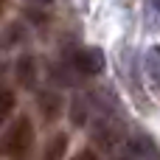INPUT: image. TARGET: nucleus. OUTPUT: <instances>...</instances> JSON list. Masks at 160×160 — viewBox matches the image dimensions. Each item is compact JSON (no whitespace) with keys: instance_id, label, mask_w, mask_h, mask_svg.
Segmentation results:
<instances>
[{"instance_id":"9b49d317","label":"nucleus","mask_w":160,"mask_h":160,"mask_svg":"<svg viewBox=\"0 0 160 160\" xmlns=\"http://www.w3.org/2000/svg\"><path fill=\"white\" fill-rule=\"evenodd\" d=\"M70 160H98V155H96L93 149H82L79 155H73V158H70Z\"/></svg>"},{"instance_id":"0eeeda50","label":"nucleus","mask_w":160,"mask_h":160,"mask_svg":"<svg viewBox=\"0 0 160 160\" xmlns=\"http://www.w3.org/2000/svg\"><path fill=\"white\" fill-rule=\"evenodd\" d=\"M65 152H68V135H65V132H56V135L48 141V146H45V152H42V160H62Z\"/></svg>"},{"instance_id":"6e6552de","label":"nucleus","mask_w":160,"mask_h":160,"mask_svg":"<svg viewBox=\"0 0 160 160\" xmlns=\"http://www.w3.org/2000/svg\"><path fill=\"white\" fill-rule=\"evenodd\" d=\"M70 121H73V127H84L87 124V98H73V104H70Z\"/></svg>"},{"instance_id":"7ed1b4c3","label":"nucleus","mask_w":160,"mask_h":160,"mask_svg":"<svg viewBox=\"0 0 160 160\" xmlns=\"http://www.w3.org/2000/svg\"><path fill=\"white\" fill-rule=\"evenodd\" d=\"M14 79L22 90H34V84H37V59H34V53H20L17 56Z\"/></svg>"},{"instance_id":"f03ea898","label":"nucleus","mask_w":160,"mask_h":160,"mask_svg":"<svg viewBox=\"0 0 160 160\" xmlns=\"http://www.w3.org/2000/svg\"><path fill=\"white\" fill-rule=\"evenodd\" d=\"M70 68L79 73V76H101L104 68H107V59H104V51L96 48V45H84V48H76L70 53Z\"/></svg>"},{"instance_id":"9d476101","label":"nucleus","mask_w":160,"mask_h":160,"mask_svg":"<svg viewBox=\"0 0 160 160\" xmlns=\"http://www.w3.org/2000/svg\"><path fill=\"white\" fill-rule=\"evenodd\" d=\"M25 17H28L31 22H37V25H45V22H48V14H45L42 8H37V6L25 8Z\"/></svg>"},{"instance_id":"39448f33","label":"nucleus","mask_w":160,"mask_h":160,"mask_svg":"<svg viewBox=\"0 0 160 160\" xmlns=\"http://www.w3.org/2000/svg\"><path fill=\"white\" fill-rule=\"evenodd\" d=\"M22 39H25V22L14 20V22H8V25L3 28V34H0V51H11V48H17Z\"/></svg>"},{"instance_id":"423d86ee","label":"nucleus","mask_w":160,"mask_h":160,"mask_svg":"<svg viewBox=\"0 0 160 160\" xmlns=\"http://www.w3.org/2000/svg\"><path fill=\"white\" fill-rule=\"evenodd\" d=\"M146 76L152 82V87L160 93V45H152L146 51Z\"/></svg>"},{"instance_id":"f8f14e48","label":"nucleus","mask_w":160,"mask_h":160,"mask_svg":"<svg viewBox=\"0 0 160 160\" xmlns=\"http://www.w3.org/2000/svg\"><path fill=\"white\" fill-rule=\"evenodd\" d=\"M6 73H8V65H6V62H0V90H6V87H3V82H6Z\"/></svg>"},{"instance_id":"f257e3e1","label":"nucleus","mask_w":160,"mask_h":160,"mask_svg":"<svg viewBox=\"0 0 160 160\" xmlns=\"http://www.w3.org/2000/svg\"><path fill=\"white\" fill-rule=\"evenodd\" d=\"M31 152H34V124L28 115H20L0 138V160H31Z\"/></svg>"},{"instance_id":"ddd939ff","label":"nucleus","mask_w":160,"mask_h":160,"mask_svg":"<svg viewBox=\"0 0 160 160\" xmlns=\"http://www.w3.org/2000/svg\"><path fill=\"white\" fill-rule=\"evenodd\" d=\"M28 3H31V6H51L53 0H28Z\"/></svg>"},{"instance_id":"20e7f679","label":"nucleus","mask_w":160,"mask_h":160,"mask_svg":"<svg viewBox=\"0 0 160 160\" xmlns=\"http://www.w3.org/2000/svg\"><path fill=\"white\" fill-rule=\"evenodd\" d=\"M37 107H39V115H42L48 124H53V121L62 115L65 101H62V96H59L56 90H42V93L37 96Z\"/></svg>"},{"instance_id":"1a4fd4ad","label":"nucleus","mask_w":160,"mask_h":160,"mask_svg":"<svg viewBox=\"0 0 160 160\" xmlns=\"http://www.w3.org/2000/svg\"><path fill=\"white\" fill-rule=\"evenodd\" d=\"M14 104H17V96L6 87V90H0V124L11 115V110H14Z\"/></svg>"},{"instance_id":"4468645a","label":"nucleus","mask_w":160,"mask_h":160,"mask_svg":"<svg viewBox=\"0 0 160 160\" xmlns=\"http://www.w3.org/2000/svg\"><path fill=\"white\" fill-rule=\"evenodd\" d=\"M6 3H8V0H0V14H3V8H6Z\"/></svg>"},{"instance_id":"2eb2a0df","label":"nucleus","mask_w":160,"mask_h":160,"mask_svg":"<svg viewBox=\"0 0 160 160\" xmlns=\"http://www.w3.org/2000/svg\"><path fill=\"white\" fill-rule=\"evenodd\" d=\"M158 3H160V0H158Z\"/></svg>"}]
</instances>
